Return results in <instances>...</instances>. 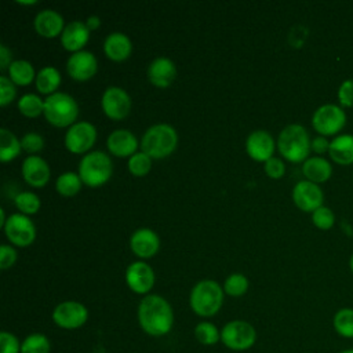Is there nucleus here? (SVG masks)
Masks as SVG:
<instances>
[{
	"label": "nucleus",
	"instance_id": "43",
	"mask_svg": "<svg viewBox=\"0 0 353 353\" xmlns=\"http://www.w3.org/2000/svg\"><path fill=\"white\" fill-rule=\"evenodd\" d=\"M15 261H17L15 250L8 244H1V247H0V268L8 269L15 263Z\"/></svg>",
	"mask_w": 353,
	"mask_h": 353
},
{
	"label": "nucleus",
	"instance_id": "39",
	"mask_svg": "<svg viewBox=\"0 0 353 353\" xmlns=\"http://www.w3.org/2000/svg\"><path fill=\"white\" fill-rule=\"evenodd\" d=\"M22 342L8 331L0 332V353H21Z\"/></svg>",
	"mask_w": 353,
	"mask_h": 353
},
{
	"label": "nucleus",
	"instance_id": "13",
	"mask_svg": "<svg viewBox=\"0 0 353 353\" xmlns=\"http://www.w3.org/2000/svg\"><path fill=\"white\" fill-rule=\"evenodd\" d=\"M323 190L310 181H299L292 190V200L295 205L305 211L313 212L323 205Z\"/></svg>",
	"mask_w": 353,
	"mask_h": 353
},
{
	"label": "nucleus",
	"instance_id": "50",
	"mask_svg": "<svg viewBox=\"0 0 353 353\" xmlns=\"http://www.w3.org/2000/svg\"><path fill=\"white\" fill-rule=\"evenodd\" d=\"M339 353H353V347L352 349H345V350H342Z\"/></svg>",
	"mask_w": 353,
	"mask_h": 353
},
{
	"label": "nucleus",
	"instance_id": "44",
	"mask_svg": "<svg viewBox=\"0 0 353 353\" xmlns=\"http://www.w3.org/2000/svg\"><path fill=\"white\" fill-rule=\"evenodd\" d=\"M310 149L319 154L330 150V142L324 138V137H316L312 143H310Z\"/></svg>",
	"mask_w": 353,
	"mask_h": 353
},
{
	"label": "nucleus",
	"instance_id": "38",
	"mask_svg": "<svg viewBox=\"0 0 353 353\" xmlns=\"http://www.w3.org/2000/svg\"><path fill=\"white\" fill-rule=\"evenodd\" d=\"M21 146L28 153H37L44 148V139L37 132H26L21 139Z\"/></svg>",
	"mask_w": 353,
	"mask_h": 353
},
{
	"label": "nucleus",
	"instance_id": "4",
	"mask_svg": "<svg viewBox=\"0 0 353 353\" xmlns=\"http://www.w3.org/2000/svg\"><path fill=\"white\" fill-rule=\"evenodd\" d=\"M310 143L309 134L301 124H290L284 127L277 139L279 152L292 163L306 160L310 152Z\"/></svg>",
	"mask_w": 353,
	"mask_h": 353
},
{
	"label": "nucleus",
	"instance_id": "48",
	"mask_svg": "<svg viewBox=\"0 0 353 353\" xmlns=\"http://www.w3.org/2000/svg\"><path fill=\"white\" fill-rule=\"evenodd\" d=\"M19 4H36V0H17Z\"/></svg>",
	"mask_w": 353,
	"mask_h": 353
},
{
	"label": "nucleus",
	"instance_id": "28",
	"mask_svg": "<svg viewBox=\"0 0 353 353\" xmlns=\"http://www.w3.org/2000/svg\"><path fill=\"white\" fill-rule=\"evenodd\" d=\"M21 141L7 128L0 130V160L10 161L21 152Z\"/></svg>",
	"mask_w": 353,
	"mask_h": 353
},
{
	"label": "nucleus",
	"instance_id": "6",
	"mask_svg": "<svg viewBox=\"0 0 353 353\" xmlns=\"http://www.w3.org/2000/svg\"><path fill=\"white\" fill-rule=\"evenodd\" d=\"M112 171L113 165L110 157L101 150L84 154L79 164V175L83 183L91 188L103 185L110 178Z\"/></svg>",
	"mask_w": 353,
	"mask_h": 353
},
{
	"label": "nucleus",
	"instance_id": "41",
	"mask_svg": "<svg viewBox=\"0 0 353 353\" xmlns=\"http://www.w3.org/2000/svg\"><path fill=\"white\" fill-rule=\"evenodd\" d=\"M265 172L268 176L273 179H279L285 172V165L279 157H270L268 161H265Z\"/></svg>",
	"mask_w": 353,
	"mask_h": 353
},
{
	"label": "nucleus",
	"instance_id": "49",
	"mask_svg": "<svg viewBox=\"0 0 353 353\" xmlns=\"http://www.w3.org/2000/svg\"><path fill=\"white\" fill-rule=\"evenodd\" d=\"M349 265H350V270H352V273H353V255L350 256V262H349Z\"/></svg>",
	"mask_w": 353,
	"mask_h": 353
},
{
	"label": "nucleus",
	"instance_id": "46",
	"mask_svg": "<svg viewBox=\"0 0 353 353\" xmlns=\"http://www.w3.org/2000/svg\"><path fill=\"white\" fill-rule=\"evenodd\" d=\"M85 25H87V28H88L90 30H95V29L99 28L101 19H99L98 15H90V17L87 18V21H85Z\"/></svg>",
	"mask_w": 353,
	"mask_h": 353
},
{
	"label": "nucleus",
	"instance_id": "24",
	"mask_svg": "<svg viewBox=\"0 0 353 353\" xmlns=\"http://www.w3.org/2000/svg\"><path fill=\"white\" fill-rule=\"evenodd\" d=\"M302 172L307 178V181L313 183H320L330 179L332 174V167L325 159L314 156L305 160L302 165Z\"/></svg>",
	"mask_w": 353,
	"mask_h": 353
},
{
	"label": "nucleus",
	"instance_id": "2",
	"mask_svg": "<svg viewBox=\"0 0 353 353\" xmlns=\"http://www.w3.org/2000/svg\"><path fill=\"white\" fill-rule=\"evenodd\" d=\"M223 287L214 280H201L190 291L189 303L200 317L215 316L223 303Z\"/></svg>",
	"mask_w": 353,
	"mask_h": 353
},
{
	"label": "nucleus",
	"instance_id": "31",
	"mask_svg": "<svg viewBox=\"0 0 353 353\" xmlns=\"http://www.w3.org/2000/svg\"><path fill=\"white\" fill-rule=\"evenodd\" d=\"M193 332L196 341L204 346H212L221 341V331L214 323L210 321H201L196 324Z\"/></svg>",
	"mask_w": 353,
	"mask_h": 353
},
{
	"label": "nucleus",
	"instance_id": "42",
	"mask_svg": "<svg viewBox=\"0 0 353 353\" xmlns=\"http://www.w3.org/2000/svg\"><path fill=\"white\" fill-rule=\"evenodd\" d=\"M339 103L345 108L353 106V80H345L338 90Z\"/></svg>",
	"mask_w": 353,
	"mask_h": 353
},
{
	"label": "nucleus",
	"instance_id": "30",
	"mask_svg": "<svg viewBox=\"0 0 353 353\" xmlns=\"http://www.w3.org/2000/svg\"><path fill=\"white\" fill-rule=\"evenodd\" d=\"M81 182L83 181L79 174L73 171H66L57 178L55 188L58 193H61L62 196L70 197V196H74L81 189Z\"/></svg>",
	"mask_w": 353,
	"mask_h": 353
},
{
	"label": "nucleus",
	"instance_id": "17",
	"mask_svg": "<svg viewBox=\"0 0 353 353\" xmlns=\"http://www.w3.org/2000/svg\"><path fill=\"white\" fill-rule=\"evenodd\" d=\"M22 176L30 186L41 188L50 179V167L40 156L30 154L22 163Z\"/></svg>",
	"mask_w": 353,
	"mask_h": 353
},
{
	"label": "nucleus",
	"instance_id": "27",
	"mask_svg": "<svg viewBox=\"0 0 353 353\" xmlns=\"http://www.w3.org/2000/svg\"><path fill=\"white\" fill-rule=\"evenodd\" d=\"M61 84V74L54 66H44L36 76V88L41 94H54Z\"/></svg>",
	"mask_w": 353,
	"mask_h": 353
},
{
	"label": "nucleus",
	"instance_id": "14",
	"mask_svg": "<svg viewBox=\"0 0 353 353\" xmlns=\"http://www.w3.org/2000/svg\"><path fill=\"white\" fill-rule=\"evenodd\" d=\"M125 281L130 290L135 294H148L154 284V272L148 263L137 261L128 265L125 270Z\"/></svg>",
	"mask_w": 353,
	"mask_h": 353
},
{
	"label": "nucleus",
	"instance_id": "22",
	"mask_svg": "<svg viewBox=\"0 0 353 353\" xmlns=\"http://www.w3.org/2000/svg\"><path fill=\"white\" fill-rule=\"evenodd\" d=\"M33 25L36 32L44 37H55L65 29L62 15L50 8L37 12Z\"/></svg>",
	"mask_w": 353,
	"mask_h": 353
},
{
	"label": "nucleus",
	"instance_id": "11",
	"mask_svg": "<svg viewBox=\"0 0 353 353\" xmlns=\"http://www.w3.org/2000/svg\"><path fill=\"white\" fill-rule=\"evenodd\" d=\"M97 139V130L88 121H77L69 127L65 135V146L72 153L87 152Z\"/></svg>",
	"mask_w": 353,
	"mask_h": 353
},
{
	"label": "nucleus",
	"instance_id": "21",
	"mask_svg": "<svg viewBox=\"0 0 353 353\" xmlns=\"http://www.w3.org/2000/svg\"><path fill=\"white\" fill-rule=\"evenodd\" d=\"M90 39V29L87 28L85 22L81 21H72L69 22L63 32L61 33V43L65 50L68 51H81L85 43Z\"/></svg>",
	"mask_w": 353,
	"mask_h": 353
},
{
	"label": "nucleus",
	"instance_id": "45",
	"mask_svg": "<svg viewBox=\"0 0 353 353\" xmlns=\"http://www.w3.org/2000/svg\"><path fill=\"white\" fill-rule=\"evenodd\" d=\"M11 58H12V54L11 51L4 46L1 44L0 46V69H6L11 65Z\"/></svg>",
	"mask_w": 353,
	"mask_h": 353
},
{
	"label": "nucleus",
	"instance_id": "19",
	"mask_svg": "<svg viewBox=\"0 0 353 353\" xmlns=\"http://www.w3.org/2000/svg\"><path fill=\"white\" fill-rule=\"evenodd\" d=\"M130 247L139 258L153 256L160 247V240L156 232L148 228L137 229L130 237Z\"/></svg>",
	"mask_w": 353,
	"mask_h": 353
},
{
	"label": "nucleus",
	"instance_id": "29",
	"mask_svg": "<svg viewBox=\"0 0 353 353\" xmlns=\"http://www.w3.org/2000/svg\"><path fill=\"white\" fill-rule=\"evenodd\" d=\"M335 332L346 339H353V309L342 307L332 317Z\"/></svg>",
	"mask_w": 353,
	"mask_h": 353
},
{
	"label": "nucleus",
	"instance_id": "15",
	"mask_svg": "<svg viewBox=\"0 0 353 353\" xmlns=\"http://www.w3.org/2000/svg\"><path fill=\"white\" fill-rule=\"evenodd\" d=\"M66 69L68 73L72 79L84 81L91 79L98 69V62L97 58L92 52L90 51H77L73 52L66 62Z\"/></svg>",
	"mask_w": 353,
	"mask_h": 353
},
{
	"label": "nucleus",
	"instance_id": "8",
	"mask_svg": "<svg viewBox=\"0 0 353 353\" xmlns=\"http://www.w3.org/2000/svg\"><path fill=\"white\" fill-rule=\"evenodd\" d=\"M52 321L63 330H77L88 320V309L77 301H65L52 310Z\"/></svg>",
	"mask_w": 353,
	"mask_h": 353
},
{
	"label": "nucleus",
	"instance_id": "7",
	"mask_svg": "<svg viewBox=\"0 0 353 353\" xmlns=\"http://www.w3.org/2000/svg\"><path fill=\"white\" fill-rule=\"evenodd\" d=\"M221 342L230 350L244 352L256 342V330L244 320H232L221 330Z\"/></svg>",
	"mask_w": 353,
	"mask_h": 353
},
{
	"label": "nucleus",
	"instance_id": "16",
	"mask_svg": "<svg viewBox=\"0 0 353 353\" xmlns=\"http://www.w3.org/2000/svg\"><path fill=\"white\" fill-rule=\"evenodd\" d=\"M245 149L251 159L256 161H268L273 157L274 139L268 131L255 130L247 137Z\"/></svg>",
	"mask_w": 353,
	"mask_h": 353
},
{
	"label": "nucleus",
	"instance_id": "10",
	"mask_svg": "<svg viewBox=\"0 0 353 353\" xmlns=\"http://www.w3.org/2000/svg\"><path fill=\"white\" fill-rule=\"evenodd\" d=\"M3 228L7 239L18 247H28L36 239V228L25 214L10 215Z\"/></svg>",
	"mask_w": 353,
	"mask_h": 353
},
{
	"label": "nucleus",
	"instance_id": "5",
	"mask_svg": "<svg viewBox=\"0 0 353 353\" xmlns=\"http://www.w3.org/2000/svg\"><path fill=\"white\" fill-rule=\"evenodd\" d=\"M44 117L55 127L74 124L79 114L77 102L66 92H54L44 99Z\"/></svg>",
	"mask_w": 353,
	"mask_h": 353
},
{
	"label": "nucleus",
	"instance_id": "3",
	"mask_svg": "<svg viewBox=\"0 0 353 353\" xmlns=\"http://www.w3.org/2000/svg\"><path fill=\"white\" fill-rule=\"evenodd\" d=\"M178 143L175 128L165 123H159L149 127L141 141V149L152 159H164L170 156Z\"/></svg>",
	"mask_w": 353,
	"mask_h": 353
},
{
	"label": "nucleus",
	"instance_id": "33",
	"mask_svg": "<svg viewBox=\"0 0 353 353\" xmlns=\"http://www.w3.org/2000/svg\"><path fill=\"white\" fill-rule=\"evenodd\" d=\"M18 109L26 117H37L44 110V101L36 94H25L18 99Z\"/></svg>",
	"mask_w": 353,
	"mask_h": 353
},
{
	"label": "nucleus",
	"instance_id": "9",
	"mask_svg": "<svg viewBox=\"0 0 353 353\" xmlns=\"http://www.w3.org/2000/svg\"><path fill=\"white\" fill-rule=\"evenodd\" d=\"M346 123L345 112L332 103L323 105L316 109L312 117L314 130L321 135H334L339 132Z\"/></svg>",
	"mask_w": 353,
	"mask_h": 353
},
{
	"label": "nucleus",
	"instance_id": "47",
	"mask_svg": "<svg viewBox=\"0 0 353 353\" xmlns=\"http://www.w3.org/2000/svg\"><path fill=\"white\" fill-rule=\"evenodd\" d=\"M7 218H6V214H4V210L0 208V226H4Z\"/></svg>",
	"mask_w": 353,
	"mask_h": 353
},
{
	"label": "nucleus",
	"instance_id": "34",
	"mask_svg": "<svg viewBox=\"0 0 353 353\" xmlns=\"http://www.w3.org/2000/svg\"><path fill=\"white\" fill-rule=\"evenodd\" d=\"M248 290V279L241 273H232L223 283L225 294L230 296H241Z\"/></svg>",
	"mask_w": 353,
	"mask_h": 353
},
{
	"label": "nucleus",
	"instance_id": "18",
	"mask_svg": "<svg viewBox=\"0 0 353 353\" xmlns=\"http://www.w3.org/2000/svg\"><path fill=\"white\" fill-rule=\"evenodd\" d=\"M148 77L150 83L159 88H167L176 77L175 63L165 57L154 58L148 68Z\"/></svg>",
	"mask_w": 353,
	"mask_h": 353
},
{
	"label": "nucleus",
	"instance_id": "20",
	"mask_svg": "<svg viewBox=\"0 0 353 353\" xmlns=\"http://www.w3.org/2000/svg\"><path fill=\"white\" fill-rule=\"evenodd\" d=\"M106 145L109 152L117 157H131L134 153H137L138 149V141L135 135L124 128H119L110 132Z\"/></svg>",
	"mask_w": 353,
	"mask_h": 353
},
{
	"label": "nucleus",
	"instance_id": "1",
	"mask_svg": "<svg viewBox=\"0 0 353 353\" xmlns=\"http://www.w3.org/2000/svg\"><path fill=\"white\" fill-rule=\"evenodd\" d=\"M138 323L150 336H164L174 327V312L167 299L152 294L142 298L138 306Z\"/></svg>",
	"mask_w": 353,
	"mask_h": 353
},
{
	"label": "nucleus",
	"instance_id": "32",
	"mask_svg": "<svg viewBox=\"0 0 353 353\" xmlns=\"http://www.w3.org/2000/svg\"><path fill=\"white\" fill-rule=\"evenodd\" d=\"M51 342L47 335L41 332H33L25 336L21 345V353H50Z\"/></svg>",
	"mask_w": 353,
	"mask_h": 353
},
{
	"label": "nucleus",
	"instance_id": "12",
	"mask_svg": "<svg viewBox=\"0 0 353 353\" xmlns=\"http://www.w3.org/2000/svg\"><path fill=\"white\" fill-rule=\"evenodd\" d=\"M101 106L105 114L110 119H124L131 110V98L120 87H108L102 95Z\"/></svg>",
	"mask_w": 353,
	"mask_h": 353
},
{
	"label": "nucleus",
	"instance_id": "25",
	"mask_svg": "<svg viewBox=\"0 0 353 353\" xmlns=\"http://www.w3.org/2000/svg\"><path fill=\"white\" fill-rule=\"evenodd\" d=\"M331 159L341 164H353V135H339L332 142H330L328 150Z\"/></svg>",
	"mask_w": 353,
	"mask_h": 353
},
{
	"label": "nucleus",
	"instance_id": "36",
	"mask_svg": "<svg viewBox=\"0 0 353 353\" xmlns=\"http://www.w3.org/2000/svg\"><path fill=\"white\" fill-rule=\"evenodd\" d=\"M152 168V157L143 152H137L128 159V171L135 176L146 175Z\"/></svg>",
	"mask_w": 353,
	"mask_h": 353
},
{
	"label": "nucleus",
	"instance_id": "37",
	"mask_svg": "<svg viewBox=\"0 0 353 353\" xmlns=\"http://www.w3.org/2000/svg\"><path fill=\"white\" fill-rule=\"evenodd\" d=\"M312 221L314 226H317L321 230H328L332 228L335 222V215L328 207H319L316 211L312 212Z\"/></svg>",
	"mask_w": 353,
	"mask_h": 353
},
{
	"label": "nucleus",
	"instance_id": "26",
	"mask_svg": "<svg viewBox=\"0 0 353 353\" xmlns=\"http://www.w3.org/2000/svg\"><path fill=\"white\" fill-rule=\"evenodd\" d=\"M8 74L10 80L18 85H26L32 83L33 79L36 77L33 65L25 59L12 61L11 65L8 66Z\"/></svg>",
	"mask_w": 353,
	"mask_h": 353
},
{
	"label": "nucleus",
	"instance_id": "35",
	"mask_svg": "<svg viewBox=\"0 0 353 353\" xmlns=\"http://www.w3.org/2000/svg\"><path fill=\"white\" fill-rule=\"evenodd\" d=\"M14 204L21 214H36L40 208V199L33 192H21L14 197Z\"/></svg>",
	"mask_w": 353,
	"mask_h": 353
},
{
	"label": "nucleus",
	"instance_id": "23",
	"mask_svg": "<svg viewBox=\"0 0 353 353\" xmlns=\"http://www.w3.org/2000/svg\"><path fill=\"white\" fill-rule=\"evenodd\" d=\"M132 50V43L130 37L121 32L110 33L103 43V51L108 58L113 61H124L130 57Z\"/></svg>",
	"mask_w": 353,
	"mask_h": 353
},
{
	"label": "nucleus",
	"instance_id": "40",
	"mask_svg": "<svg viewBox=\"0 0 353 353\" xmlns=\"http://www.w3.org/2000/svg\"><path fill=\"white\" fill-rule=\"evenodd\" d=\"M17 94L15 84L10 80V77L0 76V105L6 106L10 103Z\"/></svg>",
	"mask_w": 353,
	"mask_h": 353
}]
</instances>
